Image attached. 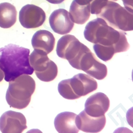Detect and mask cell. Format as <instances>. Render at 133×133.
Masks as SVG:
<instances>
[{
	"instance_id": "13",
	"label": "cell",
	"mask_w": 133,
	"mask_h": 133,
	"mask_svg": "<svg viewBox=\"0 0 133 133\" xmlns=\"http://www.w3.org/2000/svg\"><path fill=\"white\" fill-rule=\"evenodd\" d=\"M77 115L73 112H64L56 117L54 126L59 133H78L79 129L76 127L75 119Z\"/></svg>"
},
{
	"instance_id": "11",
	"label": "cell",
	"mask_w": 133,
	"mask_h": 133,
	"mask_svg": "<svg viewBox=\"0 0 133 133\" xmlns=\"http://www.w3.org/2000/svg\"><path fill=\"white\" fill-rule=\"evenodd\" d=\"M69 83L72 91L78 97L80 98L97 89V81L91 76L79 73L69 79Z\"/></svg>"
},
{
	"instance_id": "7",
	"label": "cell",
	"mask_w": 133,
	"mask_h": 133,
	"mask_svg": "<svg viewBox=\"0 0 133 133\" xmlns=\"http://www.w3.org/2000/svg\"><path fill=\"white\" fill-rule=\"evenodd\" d=\"M27 129L24 114L15 111H7L0 117V130L3 133H21Z\"/></svg>"
},
{
	"instance_id": "25",
	"label": "cell",
	"mask_w": 133,
	"mask_h": 133,
	"mask_svg": "<svg viewBox=\"0 0 133 133\" xmlns=\"http://www.w3.org/2000/svg\"><path fill=\"white\" fill-rule=\"evenodd\" d=\"M3 78H4V73L2 71V70L0 69V82H2Z\"/></svg>"
},
{
	"instance_id": "26",
	"label": "cell",
	"mask_w": 133,
	"mask_h": 133,
	"mask_svg": "<svg viewBox=\"0 0 133 133\" xmlns=\"http://www.w3.org/2000/svg\"><path fill=\"white\" fill-rule=\"evenodd\" d=\"M109 1H112V2H117V0H109Z\"/></svg>"
},
{
	"instance_id": "16",
	"label": "cell",
	"mask_w": 133,
	"mask_h": 133,
	"mask_svg": "<svg viewBox=\"0 0 133 133\" xmlns=\"http://www.w3.org/2000/svg\"><path fill=\"white\" fill-rule=\"evenodd\" d=\"M17 11L9 3H0V27L4 29L11 28L16 21Z\"/></svg>"
},
{
	"instance_id": "17",
	"label": "cell",
	"mask_w": 133,
	"mask_h": 133,
	"mask_svg": "<svg viewBox=\"0 0 133 133\" xmlns=\"http://www.w3.org/2000/svg\"><path fill=\"white\" fill-rule=\"evenodd\" d=\"M69 16L71 20L77 24H84L90 17L89 4L79 5L73 0L69 9Z\"/></svg>"
},
{
	"instance_id": "14",
	"label": "cell",
	"mask_w": 133,
	"mask_h": 133,
	"mask_svg": "<svg viewBox=\"0 0 133 133\" xmlns=\"http://www.w3.org/2000/svg\"><path fill=\"white\" fill-rule=\"evenodd\" d=\"M54 36L51 32L46 30H39L33 35L31 44L33 48L44 51L48 54L54 48Z\"/></svg>"
},
{
	"instance_id": "19",
	"label": "cell",
	"mask_w": 133,
	"mask_h": 133,
	"mask_svg": "<svg viewBox=\"0 0 133 133\" xmlns=\"http://www.w3.org/2000/svg\"><path fill=\"white\" fill-rule=\"evenodd\" d=\"M58 91L60 95L69 100H75L78 97L75 94L69 83V79L63 80L59 83Z\"/></svg>"
},
{
	"instance_id": "12",
	"label": "cell",
	"mask_w": 133,
	"mask_h": 133,
	"mask_svg": "<svg viewBox=\"0 0 133 133\" xmlns=\"http://www.w3.org/2000/svg\"><path fill=\"white\" fill-rule=\"evenodd\" d=\"M76 127L84 132H99L106 125V117L102 116L95 117L89 116L84 110L80 112L75 119Z\"/></svg>"
},
{
	"instance_id": "15",
	"label": "cell",
	"mask_w": 133,
	"mask_h": 133,
	"mask_svg": "<svg viewBox=\"0 0 133 133\" xmlns=\"http://www.w3.org/2000/svg\"><path fill=\"white\" fill-rule=\"evenodd\" d=\"M53 63L48 58L47 54L41 50L35 49L29 55V63L36 75L48 69Z\"/></svg>"
},
{
	"instance_id": "22",
	"label": "cell",
	"mask_w": 133,
	"mask_h": 133,
	"mask_svg": "<svg viewBox=\"0 0 133 133\" xmlns=\"http://www.w3.org/2000/svg\"><path fill=\"white\" fill-rule=\"evenodd\" d=\"M123 2L124 6H125V8L127 9V10H129L130 12H133L132 10V3L133 0H122Z\"/></svg>"
},
{
	"instance_id": "10",
	"label": "cell",
	"mask_w": 133,
	"mask_h": 133,
	"mask_svg": "<svg viewBox=\"0 0 133 133\" xmlns=\"http://www.w3.org/2000/svg\"><path fill=\"white\" fill-rule=\"evenodd\" d=\"M49 23L52 30L60 35L70 33L74 27V22L70 18L69 13L63 9L55 10L50 16Z\"/></svg>"
},
{
	"instance_id": "6",
	"label": "cell",
	"mask_w": 133,
	"mask_h": 133,
	"mask_svg": "<svg viewBox=\"0 0 133 133\" xmlns=\"http://www.w3.org/2000/svg\"><path fill=\"white\" fill-rule=\"evenodd\" d=\"M19 20L24 28L33 29L41 26L46 20L44 10L35 5H26L19 12Z\"/></svg>"
},
{
	"instance_id": "23",
	"label": "cell",
	"mask_w": 133,
	"mask_h": 133,
	"mask_svg": "<svg viewBox=\"0 0 133 133\" xmlns=\"http://www.w3.org/2000/svg\"><path fill=\"white\" fill-rule=\"evenodd\" d=\"M75 2L79 5H85L89 4L92 0H75Z\"/></svg>"
},
{
	"instance_id": "3",
	"label": "cell",
	"mask_w": 133,
	"mask_h": 133,
	"mask_svg": "<svg viewBox=\"0 0 133 133\" xmlns=\"http://www.w3.org/2000/svg\"><path fill=\"white\" fill-rule=\"evenodd\" d=\"M6 101L11 107L24 109L29 105L35 90V82L28 75H22L9 82Z\"/></svg>"
},
{
	"instance_id": "8",
	"label": "cell",
	"mask_w": 133,
	"mask_h": 133,
	"mask_svg": "<svg viewBox=\"0 0 133 133\" xmlns=\"http://www.w3.org/2000/svg\"><path fill=\"white\" fill-rule=\"evenodd\" d=\"M82 45L74 35H65L57 42L56 52L59 57L70 61L79 53Z\"/></svg>"
},
{
	"instance_id": "5",
	"label": "cell",
	"mask_w": 133,
	"mask_h": 133,
	"mask_svg": "<svg viewBox=\"0 0 133 133\" xmlns=\"http://www.w3.org/2000/svg\"><path fill=\"white\" fill-rule=\"evenodd\" d=\"M69 63L73 68L84 71L97 80H103L107 76V66L100 62L89 48L84 44L76 57Z\"/></svg>"
},
{
	"instance_id": "18",
	"label": "cell",
	"mask_w": 133,
	"mask_h": 133,
	"mask_svg": "<svg viewBox=\"0 0 133 133\" xmlns=\"http://www.w3.org/2000/svg\"><path fill=\"white\" fill-rule=\"evenodd\" d=\"M93 50L97 57L104 61L110 60L116 54L113 46H104L98 43L94 44Z\"/></svg>"
},
{
	"instance_id": "9",
	"label": "cell",
	"mask_w": 133,
	"mask_h": 133,
	"mask_svg": "<svg viewBox=\"0 0 133 133\" xmlns=\"http://www.w3.org/2000/svg\"><path fill=\"white\" fill-rule=\"evenodd\" d=\"M110 108V100L104 93H95L87 99L85 103V113L92 117L104 116Z\"/></svg>"
},
{
	"instance_id": "1",
	"label": "cell",
	"mask_w": 133,
	"mask_h": 133,
	"mask_svg": "<svg viewBox=\"0 0 133 133\" xmlns=\"http://www.w3.org/2000/svg\"><path fill=\"white\" fill-rule=\"evenodd\" d=\"M84 35L91 43L113 46L116 54L126 52L130 48L125 31L112 28L101 18L89 22L85 27Z\"/></svg>"
},
{
	"instance_id": "2",
	"label": "cell",
	"mask_w": 133,
	"mask_h": 133,
	"mask_svg": "<svg viewBox=\"0 0 133 133\" xmlns=\"http://www.w3.org/2000/svg\"><path fill=\"white\" fill-rule=\"evenodd\" d=\"M30 50L13 44L0 48V69L6 82L15 80L22 75H32L34 72L29 63Z\"/></svg>"
},
{
	"instance_id": "20",
	"label": "cell",
	"mask_w": 133,
	"mask_h": 133,
	"mask_svg": "<svg viewBox=\"0 0 133 133\" xmlns=\"http://www.w3.org/2000/svg\"><path fill=\"white\" fill-rule=\"evenodd\" d=\"M57 66L54 62L52 63V65L50 66L48 69L44 71L42 73L37 75V77L40 80L43 82H51L54 80L57 75Z\"/></svg>"
},
{
	"instance_id": "21",
	"label": "cell",
	"mask_w": 133,
	"mask_h": 133,
	"mask_svg": "<svg viewBox=\"0 0 133 133\" xmlns=\"http://www.w3.org/2000/svg\"><path fill=\"white\" fill-rule=\"evenodd\" d=\"M109 0H92L89 3L90 13L92 15H98L102 9L107 4Z\"/></svg>"
},
{
	"instance_id": "4",
	"label": "cell",
	"mask_w": 133,
	"mask_h": 133,
	"mask_svg": "<svg viewBox=\"0 0 133 133\" xmlns=\"http://www.w3.org/2000/svg\"><path fill=\"white\" fill-rule=\"evenodd\" d=\"M97 16L103 18L108 25L116 29L123 31L133 29V12L115 2L108 1Z\"/></svg>"
},
{
	"instance_id": "24",
	"label": "cell",
	"mask_w": 133,
	"mask_h": 133,
	"mask_svg": "<svg viewBox=\"0 0 133 133\" xmlns=\"http://www.w3.org/2000/svg\"><path fill=\"white\" fill-rule=\"evenodd\" d=\"M47 2L52 4H59L63 2L65 0H46Z\"/></svg>"
}]
</instances>
